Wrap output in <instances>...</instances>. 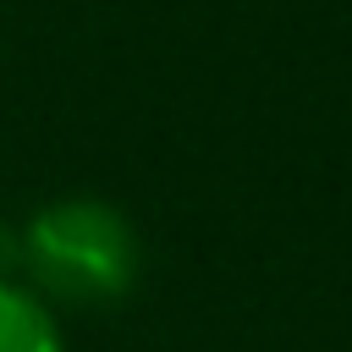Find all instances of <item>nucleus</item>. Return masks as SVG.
I'll return each instance as SVG.
<instances>
[{"instance_id":"2","label":"nucleus","mask_w":352,"mask_h":352,"mask_svg":"<svg viewBox=\"0 0 352 352\" xmlns=\"http://www.w3.org/2000/svg\"><path fill=\"white\" fill-rule=\"evenodd\" d=\"M0 352H66L55 308L28 286H0Z\"/></svg>"},{"instance_id":"1","label":"nucleus","mask_w":352,"mask_h":352,"mask_svg":"<svg viewBox=\"0 0 352 352\" xmlns=\"http://www.w3.org/2000/svg\"><path fill=\"white\" fill-rule=\"evenodd\" d=\"M143 275V236L126 209L66 192L22 220V286L50 308H110Z\"/></svg>"},{"instance_id":"3","label":"nucleus","mask_w":352,"mask_h":352,"mask_svg":"<svg viewBox=\"0 0 352 352\" xmlns=\"http://www.w3.org/2000/svg\"><path fill=\"white\" fill-rule=\"evenodd\" d=\"M0 286H22V220L0 214Z\"/></svg>"}]
</instances>
